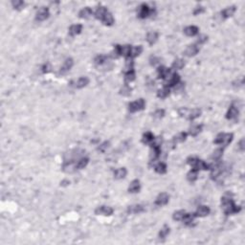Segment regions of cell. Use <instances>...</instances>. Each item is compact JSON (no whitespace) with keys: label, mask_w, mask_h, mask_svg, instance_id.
Returning <instances> with one entry per match:
<instances>
[{"label":"cell","mask_w":245,"mask_h":245,"mask_svg":"<svg viewBox=\"0 0 245 245\" xmlns=\"http://www.w3.org/2000/svg\"><path fill=\"white\" fill-rule=\"evenodd\" d=\"M221 205L223 212L226 215H232V214H237L240 211V207L237 206L234 203L232 199V194L227 193L224 196L221 198Z\"/></svg>","instance_id":"obj_1"},{"label":"cell","mask_w":245,"mask_h":245,"mask_svg":"<svg viewBox=\"0 0 245 245\" xmlns=\"http://www.w3.org/2000/svg\"><path fill=\"white\" fill-rule=\"evenodd\" d=\"M178 114L181 117L187 118L190 121H194V119L198 118L201 115V110L199 108H194V109H188L186 107H181L178 110Z\"/></svg>","instance_id":"obj_2"},{"label":"cell","mask_w":245,"mask_h":245,"mask_svg":"<svg viewBox=\"0 0 245 245\" xmlns=\"http://www.w3.org/2000/svg\"><path fill=\"white\" fill-rule=\"evenodd\" d=\"M187 163L193 167V169L196 170V171H200V170H204L207 171L209 170V164H206L204 161L200 160L196 157H190L187 159Z\"/></svg>","instance_id":"obj_3"},{"label":"cell","mask_w":245,"mask_h":245,"mask_svg":"<svg viewBox=\"0 0 245 245\" xmlns=\"http://www.w3.org/2000/svg\"><path fill=\"white\" fill-rule=\"evenodd\" d=\"M234 135L232 133H220L218 134L215 140V144H218V145H222V146L227 147L228 145L232 142Z\"/></svg>","instance_id":"obj_4"},{"label":"cell","mask_w":245,"mask_h":245,"mask_svg":"<svg viewBox=\"0 0 245 245\" xmlns=\"http://www.w3.org/2000/svg\"><path fill=\"white\" fill-rule=\"evenodd\" d=\"M146 105V102H145L144 99H139L138 101H135L131 104L128 105V110L130 112H137V111L143 110Z\"/></svg>","instance_id":"obj_5"},{"label":"cell","mask_w":245,"mask_h":245,"mask_svg":"<svg viewBox=\"0 0 245 245\" xmlns=\"http://www.w3.org/2000/svg\"><path fill=\"white\" fill-rule=\"evenodd\" d=\"M180 82V76L176 74V73H172L168 79L166 80L165 82V87H172L175 86L177 84H179Z\"/></svg>","instance_id":"obj_6"},{"label":"cell","mask_w":245,"mask_h":245,"mask_svg":"<svg viewBox=\"0 0 245 245\" xmlns=\"http://www.w3.org/2000/svg\"><path fill=\"white\" fill-rule=\"evenodd\" d=\"M154 13V10L150 9L147 4H142L141 7H140V11H139V17L144 19V18H147L149 16L152 15Z\"/></svg>","instance_id":"obj_7"},{"label":"cell","mask_w":245,"mask_h":245,"mask_svg":"<svg viewBox=\"0 0 245 245\" xmlns=\"http://www.w3.org/2000/svg\"><path fill=\"white\" fill-rule=\"evenodd\" d=\"M49 16H50L49 9L46 7H42L38 11L37 16H36V20L37 21H44L49 17Z\"/></svg>","instance_id":"obj_8"},{"label":"cell","mask_w":245,"mask_h":245,"mask_svg":"<svg viewBox=\"0 0 245 245\" xmlns=\"http://www.w3.org/2000/svg\"><path fill=\"white\" fill-rule=\"evenodd\" d=\"M95 214L97 216H100V215H102V216H111L113 214V209L111 208V207H107V206H101V207H99L95 210Z\"/></svg>","instance_id":"obj_9"},{"label":"cell","mask_w":245,"mask_h":245,"mask_svg":"<svg viewBox=\"0 0 245 245\" xmlns=\"http://www.w3.org/2000/svg\"><path fill=\"white\" fill-rule=\"evenodd\" d=\"M157 72H158V78H159V79H163L165 81L173 73V72H172L171 69L165 67V66H160V67H158Z\"/></svg>","instance_id":"obj_10"},{"label":"cell","mask_w":245,"mask_h":245,"mask_svg":"<svg viewBox=\"0 0 245 245\" xmlns=\"http://www.w3.org/2000/svg\"><path fill=\"white\" fill-rule=\"evenodd\" d=\"M169 200H170L169 194H166V193H162V194H160L158 195V197L156 198V200H155V205H157V206H164L166 204H168Z\"/></svg>","instance_id":"obj_11"},{"label":"cell","mask_w":245,"mask_h":245,"mask_svg":"<svg viewBox=\"0 0 245 245\" xmlns=\"http://www.w3.org/2000/svg\"><path fill=\"white\" fill-rule=\"evenodd\" d=\"M238 114H239V111H238V107L235 105H232L228 110L226 118L229 120H237L238 117Z\"/></svg>","instance_id":"obj_12"},{"label":"cell","mask_w":245,"mask_h":245,"mask_svg":"<svg viewBox=\"0 0 245 245\" xmlns=\"http://www.w3.org/2000/svg\"><path fill=\"white\" fill-rule=\"evenodd\" d=\"M199 52V48L197 46V44H193V45H189L188 48L185 50L184 54L187 57H194L197 53Z\"/></svg>","instance_id":"obj_13"},{"label":"cell","mask_w":245,"mask_h":245,"mask_svg":"<svg viewBox=\"0 0 245 245\" xmlns=\"http://www.w3.org/2000/svg\"><path fill=\"white\" fill-rule=\"evenodd\" d=\"M109 58L107 57V56H105V55H99L97 56V57L95 58L94 60V62L97 66H99V67H102V66H104L105 64H106L108 61Z\"/></svg>","instance_id":"obj_14"},{"label":"cell","mask_w":245,"mask_h":245,"mask_svg":"<svg viewBox=\"0 0 245 245\" xmlns=\"http://www.w3.org/2000/svg\"><path fill=\"white\" fill-rule=\"evenodd\" d=\"M73 63H74V62H73V60H72V59H67V60H66L64 61L63 65H62V67L60 68V74L63 75V74H65V73H67V72L72 68Z\"/></svg>","instance_id":"obj_15"},{"label":"cell","mask_w":245,"mask_h":245,"mask_svg":"<svg viewBox=\"0 0 245 245\" xmlns=\"http://www.w3.org/2000/svg\"><path fill=\"white\" fill-rule=\"evenodd\" d=\"M210 208L207 207V206H200L197 208L196 210V213L194 214L195 216H200V217H203V216H206L210 214Z\"/></svg>","instance_id":"obj_16"},{"label":"cell","mask_w":245,"mask_h":245,"mask_svg":"<svg viewBox=\"0 0 245 245\" xmlns=\"http://www.w3.org/2000/svg\"><path fill=\"white\" fill-rule=\"evenodd\" d=\"M198 28L196 26H188L184 29L185 35L188 37H194L195 35L198 34Z\"/></svg>","instance_id":"obj_17"},{"label":"cell","mask_w":245,"mask_h":245,"mask_svg":"<svg viewBox=\"0 0 245 245\" xmlns=\"http://www.w3.org/2000/svg\"><path fill=\"white\" fill-rule=\"evenodd\" d=\"M140 182L139 180L135 179V180H133L130 185H129V188H128V192L131 193V194H135V193H138L140 191Z\"/></svg>","instance_id":"obj_18"},{"label":"cell","mask_w":245,"mask_h":245,"mask_svg":"<svg viewBox=\"0 0 245 245\" xmlns=\"http://www.w3.org/2000/svg\"><path fill=\"white\" fill-rule=\"evenodd\" d=\"M144 211H145L144 206H142V205H133V206H129L127 208V214H140Z\"/></svg>","instance_id":"obj_19"},{"label":"cell","mask_w":245,"mask_h":245,"mask_svg":"<svg viewBox=\"0 0 245 245\" xmlns=\"http://www.w3.org/2000/svg\"><path fill=\"white\" fill-rule=\"evenodd\" d=\"M82 26L81 24H75V25H72L70 28H69V35L71 37H74V36H77L79 35L80 33L82 32Z\"/></svg>","instance_id":"obj_20"},{"label":"cell","mask_w":245,"mask_h":245,"mask_svg":"<svg viewBox=\"0 0 245 245\" xmlns=\"http://www.w3.org/2000/svg\"><path fill=\"white\" fill-rule=\"evenodd\" d=\"M236 12V7L235 6H232V7H228L226 8L225 10H223L221 12V16L223 18H228L230 16H232Z\"/></svg>","instance_id":"obj_21"},{"label":"cell","mask_w":245,"mask_h":245,"mask_svg":"<svg viewBox=\"0 0 245 245\" xmlns=\"http://www.w3.org/2000/svg\"><path fill=\"white\" fill-rule=\"evenodd\" d=\"M108 12V11L106 10V8L101 6V7H99L96 11V13H95V17L97 19H100V20H103V18L105 17V14Z\"/></svg>","instance_id":"obj_22"},{"label":"cell","mask_w":245,"mask_h":245,"mask_svg":"<svg viewBox=\"0 0 245 245\" xmlns=\"http://www.w3.org/2000/svg\"><path fill=\"white\" fill-rule=\"evenodd\" d=\"M157 39H158V33L156 32H150L147 36V41L149 42V45H153L157 41Z\"/></svg>","instance_id":"obj_23"},{"label":"cell","mask_w":245,"mask_h":245,"mask_svg":"<svg viewBox=\"0 0 245 245\" xmlns=\"http://www.w3.org/2000/svg\"><path fill=\"white\" fill-rule=\"evenodd\" d=\"M194 217H195V215L194 214H185L182 221L184 222V223L186 225H189V226H192L193 224V222L194 221Z\"/></svg>","instance_id":"obj_24"},{"label":"cell","mask_w":245,"mask_h":245,"mask_svg":"<svg viewBox=\"0 0 245 245\" xmlns=\"http://www.w3.org/2000/svg\"><path fill=\"white\" fill-rule=\"evenodd\" d=\"M202 127H203L202 125H194L190 128V130H189V134L192 135V136H196L199 134L200 132H201Z\"/></svg>","instance_id":"obj_25"},{"label":"cell","mask_w":245,"mask_h":245,"mask_svg":"<svg viewBox=\"0 0 245 245\" xmlns=\"http://www.w3.org/2000/svg\"><path fill=\"white\" fill-rule=\"evenodd\" d=\"M92 14H93L92 10H91L90 8L86 7V8H84V9H82V10L81 11V12L79 13V16H80L81 18L87 19V18H89V17H90V16H92Z\"/></svg>","instance_id":"obj_26"},{"label":"cell","mask_w":245,"mask_h":245,"mask_svg":"<svg viewBox=\"0 0 245 245\" xmlns=\"http://www.w3.org/2000/svg\"><path fill=\"white\" fill-rule=\"evenodd\" d=\"M154 170L157 173H160V174H164L167 172V166L165 163L163 162H160L158 164H156L154 166Z\"/></svg>","instance_id":"obj_27"},{"label":"cell","mask_w":245,"mask_h":245,"mask_svg":"<svg viewBox=\"0 0 245 245\" xmlns=\"http://www.w3.org/2000/svg\"><path fill=\"white\" fill-rule=\"evenodd\" d=\"M127 173V172L125 168H120L114 172V177L116 178V179H122V178L126 177Z\"/></svg>","instance_id":"obj_28"},{"label":"cell","mask_w":245,"mask_h":245,"mask_svg":"<svg viewBox=\"0 0 245 245\" xmlns=\"http://www.w3.org/2000/svg\"><path fill=\"white\" fill-rule=\"evenodd\" d=\"M89 162V159L86 158V157H82L81 159H79V161H78L76 163V169L77 170H82V169H84L85 167L87 166Z\"/></svg>","instance_id":"obj_29"},{"label":"cell","mask_w":245,"mask_h":245,"mask_svg":"<svg viewBox=\"0 0 245 245\" xmlns=\"http://www.w3.org/2000/svg\"><path fill=\"white\" fill-rule=\"evenodd\" d=\"M131 46L130 45H124L121 46V56L125 58H130V52H131Z\"/></svg>","instance_id":"obj_30"},{"label":"cell","mask_w":245,"mask_h":245,"mask_svg":"<svg viewBox=\"0 0 245 245\" xmlns=\"http://www.w3.org/2000/svg\"><path fill=\"white\" fill-rule=\"evenodd\" d=\"M89 83V79L87 77H82L78 80L77 83H76V87L77 88H83L85 87L87 84Z\"/></svg>","instance_id":"obj_31"},{"label":"cell","mask_w":245,"mask_h":245,"mask_svg":"<svg viewBox=\"0 0 245 245\" xmlns=\"http://www.w3.org/2000/svg\"><path fill=\"white\" fill-rule=\"evenodd\" d=\"M104 23L105 24V25H107V26H111L112 25L113 23H114V18H113V16L111 15L109 12H107L106 14H105V17L103 18V20H102Z\"/></svg>","instance_id":"obj_32"},{"label":"cell","mask_w":245,"mask_h":245,"mask_svg":"<svg viewBox=\"0 0 245 245\" xmlns=\"http://www.w3.org/2000/svg\"><path fill=\"white\" fill-rule=\"evenodd\" d=\"M142 51H143V47L141 45L132 47L131 48V52H130V58L131 59H134V58L138 57V56L142 53Z\"/></svg>","instance_id":"obj_33"},{"label":"cell","mask_w":245,"mask_h":245,"mask_svg":"<svg viewBox=\"0 0 245 245\" xmlns=\"http://www.w3.org/2000/svg\"><path fill=\"white\" fill-rule=\"evenodd\" d=\"M187 133L186 132H181L179 134H177L176 136L173 137V140H172V143L173 144H176V143H182L186 140L187 138Z\"/></svg>","instance_id":"obj_34"},{"label":"cell","mask_w":245,"mask_h":245,"mask_svg":"<svg viewBox=\"0 0 245 245\" xmlns=\"http://www.w3.org/2000/svg\"><path fill=\"white\" fill-rule=\"evenodd\" d=\"M184 65H185V62H184L183 60H181V59H177V60H175L173 61V63H172V69H174V70H179V69H182V68L184 67Z\"/></svg>","instance_id":"obj_35"},{"label":"cell","mask_w":245,"mask_h":245,"mask_svg":"<svg viewBox=\"0 0 245 245\" xmlns=\"http://www.w3.org/2000/svg\"><path fill=\"white\" fill-rule=\"evenodd\" d=\"M197 176H198V171L193 169L191 172H189V173L187 174V179L190 182H194L197 179Z\"/></svg>","instance_id":"obj_36"},{"label":"cell","mask_w":245,"mask_h":245,"mask_svg":"<svg viewBox=\"0 0 245 245\" xmlns=\"http://www.w3.org/2000/svg\"><path fill=\"white\" fill-rule=\"evenodd\" d=\"M153 140H154V136L151 132H146L142 138V142L144 144H150Z\"/></svg>","instance_id":"obj_37"},{"label":"cell","mask_w":245,"mask_h":245,"mask_svg":"<svg viewBox=\"0 0 245 245\" xmlns=\"http://www.w3.org/2000/svg\"><path fill=\"white\" fill-rule=\"evenodd\" d=\"M171 91H170V88L168 87H164L162 89H160V90L157 92V97L160 98V99H165L167 98L169 95H170Z\"/></svg>","instance_id":"obj_38"},{"label":"cell","mask_w":245,"mask_h":245,"mask_svg":"<svg viewBox=\"0 0 245 245\" xmlns=\"http://www.w3.org/2000/svg\"><path fill=\"white\" fill-rule=\"evenodd\" d=\"M134 80H135V72H134V70H131V71H128V72L125 73V81H126L127 83L131 82Z\"/></svg>","instance_id":"obj_39"},{"label":"cell","mask_w":245,"mask_h":245,"mask_svg":"<svg viewBox=\"0 0 245 245\" xmlns=\"http://www.w3.org/2000/svg\"><path fill=\"white\" fill-rule=\"evenodd\" d=\"M170 232H171L170 227H169V226H167V225H165V226L161 229V231L159 232V238H162V239L165 238L170 234Z\"/></svg>","instance_id":"obj_40"},{"label":"cell","mask_w":245,"mask_h":245,"mask_svg":"<svg viewBox=\"0 0 245 245\" xmlns=\"http://www.w3.org/2000/svg\"><path fill=\"white\" fill-rule=\"evenodd\" d=\"M185 214H186V212H185L184 210L177 211V212H175V213L173 214V216H172V218H173L174 220H177V221L182 220V219H183V217H184V216H185Z\"/></svg>","instance_id":"obj_41"},{"label":"cell","mask_w":245,"mask_h":245,"mask_svg":"<svg viewBox=\"0 0 245 245\" xmlns=\"http://www.w3.org/2000/svg\"><path fill=\"white\" fill-rule=\"evenodd\" d=\"M120 94L122 95V96H129L131 94V88L127 85V84H125L124 86H122L121 88V90H120Z\"/></svg>","instance_id":"obj_42"},{"label":"cell","mask_w":245,"mask_h":245,"mask_svg":"<svg viewBox=\"0 0 245 245\" xmlns=\"http://www.w3.org/2000/svg\"><path fill=\"white\" fill-rule=\"evenodd\" d=\"M222 154H223V149H217L216 150L214 151L213 155H212V158L214 159V161L220 160V158L222 157Z\"/></svg>","instance_id":"obj_43"},{"label":"cell","mask_w":245,"mask_h":245,"mask_svg":"<svg viewBox=\"0 0 245 245\" xmlns=\"http://www.w3.org/2000/svg\"><path fill=\"white\" fill-rule=\"evenodd\" d=\"M12 5L15 9L16 10H21L22 8L24 7V2L21 1V0H16V1L12 2Z\"/></svg>","instance_id":"obj_44"},{"label":"cell","mask_w":245,"mask_h":245,"mask_svg":"<svg viewBox=\"0 0 245 245\" xmlns=\"http://www.w3.org/2000/svg\"><path fill=\"white\" fill-rule=\"evenodd\" d=\"M164 115H165V110H164V109H157V110L153 113V117H154V118H157V119H161V118H163Z\"/></svg>","instance_id":"obj_45"},{"label":"cell","mask_w":245,"mask_h":245,"mask_svg":"<svg viewBox=\"0 0 245 245\" xmlns=\"http://www.w3.org/2000/svg\"><path fill=\"white\" fill-rule=\"evenodd\" d=\"M109 145H110V143L109 142H105V143H103L101 146H100L99 148H98V150H100V151H102V152H105L107 149H108V147H109Z\"/></svg>","instance_id":"obj_46"},{"label":"cell","mask_w":245,"mask_h":245,"mask_svg":"<svg viewBox=\"0 0 245 245\" xmlns=\"http://www.w3.org/2000/svg\"><path fill=\"white\" fill-rule=\"evenodd\" d=\"M207 39H208V37H207V36H205V35H202V36H200V37L198 38L197 43H198V44H202V43L206 42V41H207Z\"/></svg>","instance_id":"obj_47"},{"label":"cell","mask_w":245,"mask_h":245,"mask_svg":"<svg viewBox=\"0 0 245 245\" xmlns=\"http://www.w3.org/2000/svg\"><path fill=\"white\" fill-rule=\"evenodd\" d=\"M160 63V59L157 58V57H151L150 58V64L151 65H156Z\"/></svg>","instance_id":"obj_48"},{"label":"cell","mask_w":245,"mask_h":245,"mask_svg":"<svg viewBox=\"0 0 245 245\" xmlns=\"http://www.w3.org/2000/svg\"><path fill=\"white\" fill-rule=\"evenodd\" d=\"M245 142H244V139H241L238 143V149L240 151H244V149H245Z\"/></svg>","instance_id":"obj_49"},{"label":"cell","mask_w":245,"mask_h":245,"mask_svg":"<svg viewBox=\"0 0 245 245\" xmlns=\"http://www.w3.org/2000/svg\"><path fill=\"white\" fill-rule=\"evenodd\" d=\"M204 11L203 7H197V9L194 12V15H197V14H200V13H202Z\"/></svg>","instance_id":"obj_50"},{"label":"cell","mask_w":245,"mask_h":245,"mask_svg":"<svg viewBox=\"0 0 245 245\" xmlns=\"http://www.w3.org/2000/svg\"><path fill=\"white\" fill-rule=\"evenodd\" d=\"M49 69H50L49 64H45V65L43 66V73H48L49 72Z\"/></svg>","instance_id":"obj_51"}]
</instances>
